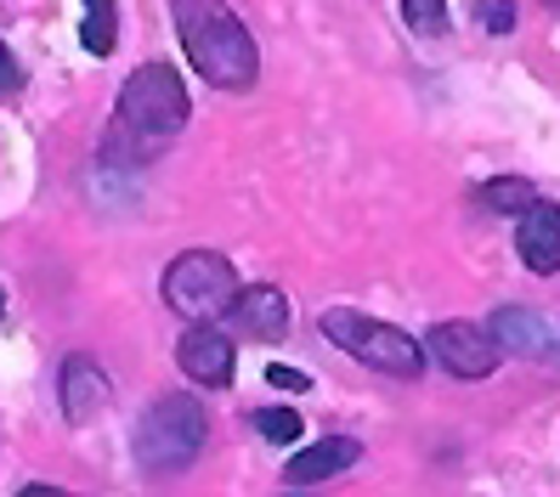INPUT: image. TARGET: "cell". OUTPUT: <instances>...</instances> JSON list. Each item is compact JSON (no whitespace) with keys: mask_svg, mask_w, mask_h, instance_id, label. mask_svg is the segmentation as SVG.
Returning a JSON list of instances; mask_svg holds the SVG:
<instances>
[{"mask_svg":"<svg viewBox=\"0 0 560 497\" xmlns=\"http://www.w3.org/2000/svg\"><path fill=\"white\" fill-rule=\"evenodd\" d=\"M171 17H176V40L205 85L249 91L260 80V51L226 0H171Z\"/></svg>","mask_w":560,"mask_h":497,"instance_id":"cell-1","label":"cell"},{"mask_svg":"<svg viewBox=\"0 0 560 497\" xmlns=\"http://www.w3.org/2000/svg\"><path fill=\"white\" fill-rule=\"evenodd\" d=\"M210 441V418L199 407V395H187V390H171V395H159V402L142 407L137 418V463L148 475H176L187 470L192 458L205 452Z\"/></svg>","mask_w":560,"mask_h":497,"instance_id":"cell-2","label":"cell"},{"mask_svg":"<svg viewBox=\"0 0 560 497\" xmlns=\"http://www.w3.org/2000/svg\"><path fill=\"white\" fill-rule=\"evenodd\" d=\"M238 272H233V260L215 255V249H187L176 255L171 267H164V306H171L176 317L187 322H215L238 306Z\"/></svg>","mask_w":560,"mask_h":497,"instance_id":"cell-3","label":"cell"},{"mask_svg":"<svg viewBox=\"0 0 560 497\" xmlns=\"http://www.w3.org/2000/svg\"><path fill=\"white\" fill-rule=\"evenodd\" d=\"M323 340L328 345H340L346 356H357L362 368H374V374H397V379H413L424 374V345L413 334H402L397 322H374V317H362V311H323Z\"/></svg>","mask_w":560,"mask_h":497,"instance_id":"cell-4","label":"cell"},{"mask_svg":"<svg viewBox=\"0 0 560 497\" xmlns=\"http://www.w3.org/2000/svg\"><path fill=\"white\" fill-rule=\"evenodd\" d=\"M192 103H187V85L171 62H142L137 74L119 85V130L142 142H159V137H176L187 125Z\"/></svg>","mask_w":560,"mask_h":497,"instance_id":"cell-5","label":"cell"},{"mask_svg":"<svg viewBox=\"0 0 560 497\" xmlns=\"http://www.w3.org/2000/svg\"><path fill=\"white\" fill-rule=\"evenodd\" d=\"M424 351H431L453 379H487L492 368H499V356H504L499 340H492L487 328H476V322H436L431 334H424Z\"/></svg>","mask_w":560,"mask_h":497,"instance_id":"cell-6","label":"cell"},{"mask_svg":"<svg viewBox=\"0 0 560 497\" xmlns=\"http://www.w3.org/2000/svg\"><path fill=\"white\" fill-rule=\"evenodd\" d=\"M176 362H182V374H187L192 384L221 390V384H233L238 345H233V334H221L215 322H192L187 334H182V345H176Z\"/></svg>","mask_w":560,"mask_h":497,"instance_id":"cell-7","label":"cell"},{"mask_svg":"<svg viewBox=\"0 0 560 497\" xmlns=\"http://www.w3.org/2000/svg\"><path fill=\"white\" fill-rule=\"evenodd\" d=\"M487 334L499 340V351H515V356H533V362H560V334L526 306H499L487 322Z\"/></svg>","mask_w":560,"mask_h":497,"instance_id":"cell-8","label":"cell"},{"mask_svg":"<svg viewBox=\"0 0 560 497\" xmlns=\"http://www.w3.org/2000/svg\"><path fill=\"white\" fill-rule=\"evenodd\" d=\"M108 374L96 368L91 356H62V368H57V402H62V418L69 424H91L96 413L108 407Z\"/></svg>","mask_w":560,"mask_h":497,"instance_id":"cell-9","label":"cell"},{"mask_svg":"<svg viewBox=\"0 0 560 497\" xmlns=\"http://www.w3.org/2000/svg\"><path fill=\"white\" fill-rule=\"evenodd\" d=\"M515 249L526 260V272H538V277L560 272V204H544L538 198L515 226Z\"/></svg>","mask_w":560,"mask_h":497,"instance_id":"cell-10","label":"cell"},{"mask_svg":"<svg viewBox=\"0 0 560 497\" xmlns=\"http://www.w3.org/2000/svg\"><path fill=\"white\" fill-rule=\"evenodd\" d=\"M233 317H238V328H244L249 340H283L294 311H289V294H283V288H272V283H249V288L238 294Z\"/></svg>","mask_w":560,"mask_h":497,"instance_id":"cell-11","label":"cell"},{"mask_svg":"<svg viewBox=\"0 0 560 497\" xmlns=\"http://www.w3.org/2000/svg\"><path fill=\"white\" fill-rule=\"evenodd\" d=\"M357 458H362V447H357L351 436H323V441H312L306 452H294L283 475H289V486H317V481H328V475L351 470Z\"/></svg>","mask_w":560,"mask_h":497,"instance_id":"cell-12","label":"cell"},{"mask_svg":"<svg viewBox=\"0 0 560 497\" xmlns=\"http://www.w3.org/2000/svg\"><path fill=\"white\" fill-rule=\"evenodd\" d=\"M80 46H85L91 57H108V51L119 46V28H114V0H85Z\"/></svg>","mask_w":560,"mask_h":497,"instance_id":"cell-13","label":"cell"},{"mask_svg":"<svg viewBox=\"0 0 560 497\" xmlns=\"http://www.w3.org/2000/svg\"><path fill=\"white\" fill-rule=\"evenodd\" d=\"M481 204L499 210V215H526V210L538 204V192H533V181H526V176H499V181L481 187Z\"/></svg>","mask_w":560,"mask_h":497,"instance_id":"cell-14","label":"cell"},{"mask_svg":"<svg viewBox=\"0 0 560 497\" xmlns=\"http://www.w3.org/2000/svg\"><path fill=\"white\" fill-rule=\"evenodd\" d=\"M402 17H408L413 35H424V40L447 35V7H442V0H402Z\"/></svg>","mask_w":560,"mask_h":497,"instance_id":"cell-15","label":"cell"},{"mask_svg":"<svg viewBox=\"0 0 560 497\" xmlns=\"http://www.w3.org/2000/svg\"><path fill=\"white\" fill-rule=\"evenodd\" d=\"M249 424H255V429H260V436H267L272 447H289V441H301V429H306V424L294 418L289 407H260V413H255Z\"/></svg>","mask_w":560,"mask_h":497,"instance_id":"cell-16","label":"cell"},{"mask_svg":"<svg viewBox=\"0 0 560 497\" xmlns=\"http://www.w3.org/2000/svg\"><path fill=\"white\" fill-rule=\"evenodd\" d=\"M470 12L492 28V35H510L515 28V0H470Z\"/></svg>","mask_w":560,"mask_h":497,"instance_id":"cell-17","label":"cell"},{"mask_svg":"<svg viewBox=\"0 0 560 497\" xmlns=\"http://www.w3.org/2000/svg\"><path fill=\"white\" fill-rule=\"evenodd\" d=\"M267 384H278V390H289V395H306V390H312V374H301V368H283V362H272V368H267Z\"/></svg>","mask_w":560,"mask_h":497,"instance_id":"cell-18","label":"cell"},{"mask_svg":"<svg viewBox=\"0 0 560 497\" xmlns=\"http://www.w3.org/2000/svg\"><path fill=\"white\" fill-rule=\"evenodd\" d=\"M18 85H23V69H18V57L0 46V96H12Z\"/></svg>","mask_w":560,"mask_h":497,"instance_id":"cell-19","label":"cell"},{"mask_svg":"<svg viewBox=\"0 0 560 497\" xmlns=\"http://www.w3.org/2000/svg\"><path fill=\"white\" fill-rule=\"evenodd\" d=\"M18 497H74V492H62V486H18Z\"/></svg>","mask_w":560,"mask_h":497,"instance_id":"cell-20","label":"cell"},{"mask_svg":"<svg viewBox=\"0 0 560 497\" xmlns=\"http://www.w3.org/2000/svg\"><path fill=\"white\" fill-rule=\"evenodd\" d=\"M544 7H549V12H560V0H544Z\"/></svg>","mask_w":560,"mask_h":497,"instance_id":"cell-21","label":"cell"},{"mask_svg":"<svg viewBox=\"0 0 560 497\" xmlns=\"http://www.w3.org/2000/svg\"><path fill=\"white\" fill-rule=\"evenodd\" d=\"M283 497H312V492H283Z\"/></svg>","mask_w":560,"mask_h":497,"instance_id":"cell-22","label":"cell"},{"mask_svg":"<svg viewBox=\"0 0 560 497\" xmlns=\"http://www.w3.org/2000/svg\"><path fill=\"white\" fill-rule=\"evenodd\" d=\"M0 306H7V294H0Z\"/></svg>","mask_w":560,"mask_h":497,"instance_id":"cell-23","label":"cell"}]
</instances>
